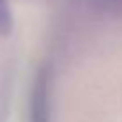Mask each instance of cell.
Segmentation results:
<instances>
[{
  "label": "cell",
  "instance_id": "obj_1",
  "mask_svg": "<svg viewBox=\"0 0 122 122\" xmlns=\"http://www.w3.org/2000/svg\"><path fill=\"white\" fill-rule=\"evenodd\" d=\"M11 28V11L7 0H0V34L9 32Z\"/></svg>",
  "mask_w": 122,
  "mask_h": 122
}]
</instances>
